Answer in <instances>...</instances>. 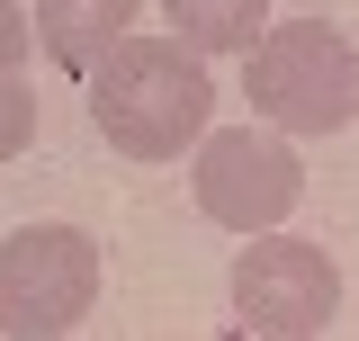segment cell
Instances as JSON below:
<instances>
[{"mask_svg": "<svg viewBox=\"0 0 359 341\" xmlns=\"http://www.w3.org/2000/svg\"><path fill=\"white\" fill-rule=\"evenodd\" d=\"M81 81H90V126L126 162H171L180 144L207 135V108H216L207 63L180 36H117Z\"/></svg>", "mask_w": 359, "mask_h": 341, "instance_id": "obj_1", "label": "cell"}, {"mask_svg": "<svg viewBox=\"0 0 359 341\" xmlns=\"http://www.w3.org/2000/svg\"><path fill=\"white\" fill-rule=\"evenodd\" d=\"M243 90H252V108L269 126L332 135V126L359 117V54L323 18H287V27H261L243 45Z\"/></svg>", "mask_w": 359, "mask_h": 341, "instance_id": "obj_2", "label": "cell"}, {"mask_svg": "<svg viewBox=\"0 0 359 341\" xmlns=\"http://www.w3.org/2000/svg\"><path fill=\"white\" fill-rule=\"evenodd\" d=\"M99 305V243L81 225H18L0 243V333L54 341Z\"/></svg>", "mask_w": 359, "mask_h": 341, "instance_id": "obj_3", "label": "cell"}, {"mask_svg": "<svg viewBox=\"0 0 359 341\" xmlns=\"http://www.w3.org/2000/svg\"><path fill=\"white\" fill-rule=\"evenodd\" d=\"M198 207L233 225V234H269V225H287L297 198H306V162H297V144L287 135H261V126H224L198 144Z\"/></svg>", "mask_w": 359, "mask_h": 341, "instance_id": "obj_4", "label": "cell"}, {"mask_svg": "<svg viewBox=\"0 0 359 341\" xmlns=\"http://www.w3.org/2000/svg\"><path fill=\"white\" fill-rule=\"evenodd\" d=\"M233 314H243V333L314 341V333H332V314H341V269L314 243H297V234L243 243V260H233Z\"/></svg>", "mask_w": 359, "mask_h": 341, "instance_id": "obj_5", "label": "cell"}, {"mask_svg": "<svg viewBox=\"0 0 359 341\" xmlns=\"http://www.w3.org/2000/svg\"><path fill=\"white\" fill-rule=\"evenodd\" d=\"M126 27H135V0H36V45L63 72H90Z\"/></svg>", "mask_w": 359, "mask_h": 341, "instance_id": "obj_6", "label": "cell"}, {"mask_svg": "<svg viewBox=\"0 0 359 341\" xmlns=\"http://www.w3.org/2000/svg\"><path fill=\"white\" fill-rule=\"evenodd\" d=\"M162 18L180 27L189 54H243V45L261 36L269 0H162Z\"/></svg>", "mask_w": 359, "mask_h": 341, "instance_id": "obj_7", "label": "cell"}, {"mask_svg": "<svg viewBox=\"0 0 359 341\" xmlns=\"http://www.w3.org/2000/svg\"><path fill=\"white\" fill-rule=\"evenodd\" d=\"M27 144H36V90L18 72H0V162H18Z\"/></svg>", "mask_w": 359, "mask_h": 341, "instance_id": "obj_8", "label": "cell"}, {"mask_svg": "<svg viewBox=\"0 0 359 341\" xmlns=\"http://www.w3.org/2000/svg\"><path fill=\"white\" fill-rule=\"evenodd\" d=\"M27 45H36V18H27L18 0H0V72H18V63H27Z\"/></svg>", "mask_w": 359, "mask_h": 341, "instance_id": "obj_9", "label": "cell"}]
</instances>
